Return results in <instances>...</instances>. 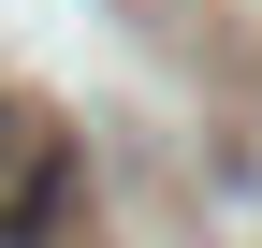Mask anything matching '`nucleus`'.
Instances as JSON below:
<instances>
[{
	"label": "nucleus",
	"instance_id": "nucleus-1",
	"mask_svg": "<svg viewBox=\"0 0 262 248\" xmlns=\"http://www.w3.org/2000/svg\"><path fill=\"white\" fill-rule=\"evenodd\" d=\"M88 204V161L44 102H0V248H58Z\"/></svg>",
	"mask_w": 262,
	"mask_h": 248
}]
</instances>
